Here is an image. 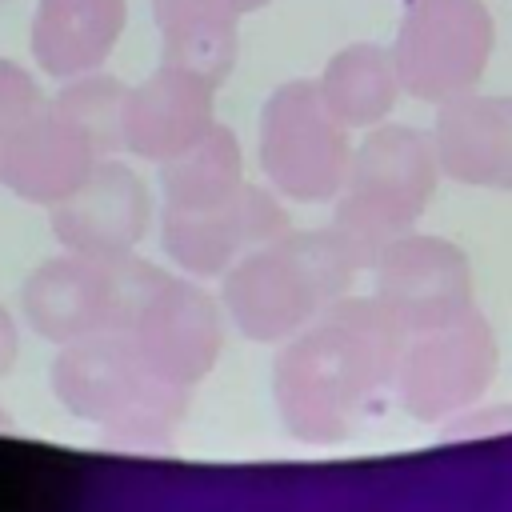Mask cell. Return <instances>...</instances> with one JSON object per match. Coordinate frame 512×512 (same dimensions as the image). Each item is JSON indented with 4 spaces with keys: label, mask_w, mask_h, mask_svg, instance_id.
<instances>
[{
    "label": "cell",
    "mask_w": 512,
    "mask_h": 512,
    "mask_svg": "<svg viewBox=\"0 0 512 512\" xmlns=\"http://www.w3.org/2000/svg\"><path fill=\"white\" fill-rule=\"evenodd\" d=\"M168 256L196 276H220L252 248L288 232V216L272 192L240 184L200 208H164L160 220Z\"/></svg>",
    "instance_id": "11"
},
{
    "label": "cell",
    "mask_w": 512,
    "mask_h": 512,
    "mask_svg": "<svg viewBox=\"0 0 512 512\" xmlns=\"http://www.w3.org/2000/svg\"><path fill=\"white\" fill-rule=\"evenodd\" d=\"M152 220V196L144 180L116 164L100 160L76 192L52 204V232L68 252L84 256H128Z\"/></svg>",
    "instance_id": "12"
},
{
    "label": "cell",
    "mask_w": 512,
    "mask_h": 512,
    "mask_svg": "<svg viewBox=\"0 0 512 512\" xmlns=\"http://www.w3.org/2000/svg\"><path fill=\"white\" fill-rule=\"evenodd\" d=\"M496 376V340L472 308L460 320L424 328L404 340L396 368V400L412 420L436 424L476 404Z\"/></svg>",
    "instance_id": "9"
},
{
    "label": "cell",
    "mask_w": 512,
    "mask_h": 512,
    "mask_svg": "<svg viewBox=\"0 0 512 512\" xmlns=\"http://www.w3.org/2000/svg\"><path fill=\"white\" fill-rule=\"evenodd\" d=\"M408 332L380 300H336L276 356L272 400L304 444H336L396 396Z\"/></svg>",
    "instance_id": "1"
},
{
    "label": "cell",
    "mask_w": 512,
    "mask_h": 512,
    "mask_svg": "<svg viewBox=\"0 0 512 512\" xmlns=\"http://www.w3.org/2000/svg\"><path fill=\"white\" fill-rule=\"evenodd\" d=\"M120 336H128V344L164 380L188 392L216 368V356L224 348V324L212 296L192 280L168 276L152 264L136 288Z\"/></svg>",
    "instance_id": "8"
},
{
    "label": "cell",
    "mask_w": 512,
    "mask_h": 512,
    "mask_svg": "<svg viewBox=\"0 0 512 512\" xmlns=\"http://www.w3.org/2000/svg\"><path fill=\"white\" fill-rule=\"evenodd\" d=\"M148 260L128 256H84L64 252L44 260L20 288L24 320L52 344H76L100 332H120Z\"/></svg>",
    "instance_id": "5"
},
{
    "label": "cell",
    "mask_w": 512,
    "mask_h": 512,
    "mask_svg": "<svg viewBox=\"0 0 512 512\" xmlns=\"http://www.w3.org/2000/svg\"><path fill=\"white\" fill-rule=\"evenodd\" d=\"M440 160L432 136L384 124L356 148L344 188L336 196L332 232L360 268H372L400 236L412 232L436 192Z\"/></svg>",
    "instance_id": "4"
},
{
    "label": "cell",
    "mask_w": 512,
    "mask_h": 512,
    "mask_svg": "<svg viewBox=\"0 0 512 512\" xmlns=\"http://www.w3.org/2000/svg\"><path fill=\"white\" fill-rule=\"evenodd\" d=\"M164 64L220 88L236 64V16L224 0H152Z\"/></svg>",
    "instance_id": "17"
},
{
    "label": "cell",
    "mask_w": 512,
    "mask_h": 512,
    "mask_svg": "<svg viewBox=\"0 0 512 512\" xmlns=\"http://www.w3.org/2000/svg\"><path fill=\"white\" fill-rule=\"evenodd\" d=\"M212 96L216 88L184 68L160 64L144 84L128 88L124 100V148L168 164L180 152L196 148L212 128Z\"/></svg>",
    "instance_id": "13"
},
{
    "label": "cell",
    "mask_w": 512,
    "mask_h": 512,
    "mask_svg": "<svg viewBox=\"0 0 512 512\" xmlns=\"http://www.w3.org/2000/svg\"><path fill=\"white\" fill-rule=\"evenodd\" d=\"M348 164V128L328 112L316 80H288L264 100L260 168L280 196L300 204L332 200L344 188Z\"/></svg>",
    "instance_id": "6"
},
{
    "label": "cell",
    "mask_w": 512,
    "mask_h": 512,
    "mask_svg": "<svg viewBox=\"0 0 512 512\" xmlns=\"http://www.w3.org/2000/svg\"><path fill=\"white\" fill-rule=\"evenodd\" d=\"M52 100L92 140V148L100 156L124 148V100H128V88L120 80L100 76V72L72 76Z\"/></svg>",
    "instance_id": "20"
},
{
    "label": "cell",
    "mask_w": 512,
    "mask_h": 512,
    "mask_svg": "<svg viewBox=\"0 0 512 512\" xmlns=\"http://www.w3.org/2000/svg\"><path fill=\"white\" fill-rule=\"evenodd\" d=\"M52 392L64 412L132 448H160L188 416L192 392L164 380L120 332L64 344L52 360Z\"/></svg>",
    "instance_id": "3"
},
{
    "label": "cell",
    "mask_w": 512,
    "mask_h": 512,
    "mask_svg": "<svg viewBox=\"0 0 512 512\" xmlns=\"http://www.w3.org/2000/svg\"><path fill=\"white\" fill-rule=\"evenodd\" d=\"M100 164L92 140L60 112L56 100L40 108V116L24 128L16 148L0 168V184L32 204H60L68 192L84 184V176Z\"/></svg>",
    "instance_id": "15"
},
{
    "label": "cell",
    "mask_w": 512,
    "mask_h": 512,
    "mask_svg": "<svg viewBox=\"0 0 512 512\" xmlns=\"http://www.w3.org/2000/svg\"><path fill=\"white\" fill-rule=\"evenodd\" d=\"M232 12H252V8H260V4H268V0H224Z\"/></svg>",
    "instance_id": "23"
},
{
    "label": "cell",
    "mask_w": 512,
    "mask_h": 512,
    "mask_svg": "<svg viewBox=\"0 0 512 512\" xmlns=\"http://www.w3.org/2000/svg\"><path fill=\"white\" fill-rule=\"evenodd\" d=\"M48 104V96L40 92V84L12 60H0V168L8 160V152L16 148V140L24 136V128L40 116V108Z\"/></svg>",
    "instance_id": "21"
},
{
    "label": "cell",
    "mask_w": 512,
    "mask_h": 512,
    "mask_svg": "<svg viewBox=\"0 0 512 512\" xmlns=\"http://www.w3.org/2000/svg\"><path fill=\"white\" fill-rule=\"evenodd\" d=\"M124 32V0H40L32 16V56L56 80L96 72Z\"/></svg>",
    "instance_id": "16"
},
{
    "label": "cell",
    "mask_w": 512,
    "mask_h": 512,
    "mask_svg": "<svg viewBox=\"0 0 512 512\" xmlns=\"http://www.w3.org/2000/svg\"><path fill=\"white\" fill-rule=\"evenodd\" d=\"M316 88L328 112L344 128H372L392 112L400 80H396L392 52L376 44H348L324 64V76L316 80Z\"/></svg>",
    "instance_id": "18"
},
{
    "label": "cell",
    "mask_w": 512,
    "mask_h": 512,
    "mask_svg": "<svg viewBox=\"0 0 512 512\" xmlns=\"http://www.w3.org/2000/svg\"><path fill=\"white\" fill-rule=\"evenodd\" d=\"M240 184V144L236 132L224 124H216L196 148L160 164L164 208H200L236 192Z\"/></svg>",
    "instance_id": "19"
},
{
    "label": "cell",
    "mask_w": 512,
    "mask_h": 512,
    "mask_svg": "<svg viewBox=\"0 0 512 512\" xmlns=\"http://www.w3.org/2000/svg\"><path fill=\"white\" fill-rule=\"evenodd\" d=\"M492 40L496 28L480 0H412L392 48L396 80L416 100H456L484 76Z\"/></svg>",
    "instance_id": "7"
},
{
    "label": "cell",
    "mask_w": 512,
    "mask_h": 512,
    "mask_svg": "<svg viewBox=\"0 0 512 512\" xmlns=\"http://www.w3.org/2000/svg\"><path fill=\"white\" fill-rule=\"evenodd\" d=\"M440 172L468 188H512V96L444 100L432 128Z\"/></svg>",
    "instance_id": "14"
},
{
    "label": "cell",
    "mask_w": 512,
    "mask_h": 512,
    "mask_svg": "<svg viewBox=\"0 0 512 512\" xmlns=\"http://www.w3.org/2000/svg\"><path fill=\"white\" fill-rule=\"evenodd\" d=\"M16 352H20V340H16V324H12L8 308H0V380L12 372V364H16Z\"/></svg>",
    "instance_id": "22"
},
{
    "label": "cell",
    "mask_w": 512,
    "mask_h": 512,
    "mask_svg": "<svg viewBox=\"0 0 512 512\" xmlns=\"http://www.w3.org/2000/svg\"><path fill=\"white\" fill-rule=\"evenodd\" d=\"M360 264L344 240L328 228L320 232H284L224 272V308L240 336L272 344L308 328L324 308L344 300Z\"/></svg>",
    "instance_id": "2"
},
{
    "label": "cell",
    "mask_w": 512,
    "mask_h": 512,
    "mask_svg": "<svg viewBox=\"0 0 512 512\" xmlns=\"http://www.w3.org/2000/svg\"><path fill=\"white\" fill-rule=\"evenodd\" d=\"M376 300L404 332L440 328L472 312L468 256L440 236H400L376 264Z\"/></svg>",
    "instance_id": "10"
}]
</instances>
